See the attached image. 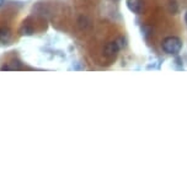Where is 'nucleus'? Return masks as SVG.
<instances>
[{
    "mask_svg": "<svg viewBox=\"0 0 187 188\" xmlns=\"http://www.w3.org/2000/svg\"><path fill=\"white\" fill-rule=\"evenodd\" d=\"M161 48L166 54H177L182 48V42L176 36H169L163 40Z\"/></svg>",
    "mask_w": 187,
    "mask_h": 188,
    "instance_id": "obj_1",
    "label": "nucleus"
},
{
    "mask_svg": "<svg viewBox=\"0 0 187 188\" xmlns=\"http://www.w3.org/2000/svg\"><path fill=\"white\" fill-rule=\"evenodd\" d=\"M118 52H119V47H118V44H117L116 41H110L104 47V55L106 58H110L111 59V58L116 57Z\"/></svg>",
    "mask_w": 187,
    "mask_h": 188,
    "instance_id": "obj_2",
    "label": "nucleus"
},
{
    "mask_svg": "<svg viewBox=\"0 0 187 188\" xmlns=\"http://www.w3.org/2000/svg\"><path fill=\"white\" fill-rule=\"evenodd\" d=\"M128 9L134 14H140L143 10V0H127Z\"/></svg>",
    "mask_w": 187,
    "mask_h": 188,
    "instance_id": "obj_3",
    "label": "nucleus"
},
{
    "mask_svg": "<svg viewBox=\"0 0 187 188\" xmlns=\"http://www.w3.org/2000/svg\"><path fill=\"white\" fill-rule=\"evenodd\" d=\"M76 23H78V27H79L80 30H83V31H87V30H90L91 26H92L91 20H90L86 15H81V16H79Z\"/></svg>",
    "mask_w": 187,
    "mask_h": 188,
    "instance_id": "obj_4",
    "label": "nucleus"
},
{
    "mask_svg": "<svg viewBox=\"0 0 187 188\" xmlns=\"http://www.w3.org/2000/svg\"><path fill=\"white\" fill-rule=\"evenodd\" d=\"M11 37V31L8 27H2L0 28V41L8 42Z\"/></svg>",
    "mask_w": 187,
    "mask_h": 188,
    "instance_id": "obj_5",
    "label": "nucleus"
},
{
    "mask_svg": "<svg viewBox=\"0 0 187 188\" xmlns=\"http://www.w3.org/2000/svg\"><path fill=\"white\" fill-rule=\"evenodd\" d=\"M35 32V30L32 26H30V25H23L20 30H19V33L22 35V36H31V35H34Z\"/></svg>",
    "mask_w": 187,
    "mask_h": 188,
    "instance_id": "obj_6",
    "label": "nucleus"
},
{
    "mask_svg": "<svg viewBox=\"0 0 187 188\" xmlns=\"http://www.w3.org/2000/svg\"><path fill=\"white\" fill-rule=\"evenodd\" d=\"M116 42H117V44H118L119 49H122V48L126 47V40H124L123 37H118V38L116 40Z\"/></svg>",
    "mask_w": 187,
    "mask_h": 188,
    "instance_id": "obj_7",
    "label": "nucleus"
},
{
    "mask_svg": "<svg viewBox=\"0 0 187 188\" xmlns=\"http://www.w3.org/2000/svg\"><path fill=\"white\" fill-rule=\"evenodd\" d=\"M21 67H22L21 61H19V60H14V68H15V69H20Z\"/></svg>",
    "mask_w": 187,
    "mask_h": 188,
    "instance_id": "obj_8",
    "label": "nucleus"
},
{
    "mask_svg": "<svg viewBox=\"0 0 187 188\" xmlns=\"http://www.w3.org/2000/svg\"><path fill=\"white\" fill-rule=\"evenodd\" d=\"M11 68L10 67H8V65H3L2 68H0V70H10Z\"/></svg>",
    "mask_w": 187,
    "mask_h": 188,
    "instance_id": "obj_9",
    "label": "nucleus"
},
{
    "mask_svg": "<svg viewBox=\"0 0 187 188\" xmlns=\"http://www.w3.org/2000/svg\"><path fill=\"white\" fill-rule=\"evenodd\" d=\"M4 4H5V0H0V8H2Z\"/></svg>",
    "mask_w": 187,
    "mask_h": 188,
    "instance_id": "obj_10",
    "label": "nucleus"
},
{
    "mask_svg": "<svg viewBox=\"0 0 187 188\" xmlns=\"http://www.w3.org/2000/svg\"><path fill=\"white\" fill-rule=\"evenodd\" d=\"M185 21H186V22H187V12H186V14H185Z\"/></svg>",
    "mask_w": 187,
    "mask_h": 188,
    "instance_id": "obj_11",
    "label": "nucleus"
}]
</instances>
